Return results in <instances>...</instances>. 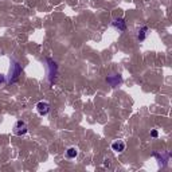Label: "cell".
Returning <instances> with one entry per match:
<instances>
[{
  "mask_svg": "<svg viewBox=\"0 0 172 172\" xmlns=\"http://www.w3.org/2000/svg\"><path fill=\"white\" fill-rule=\"evenodd\" d=\"M20 74H22L20 65L16 63V62H12V65H11V67H10V79H8V82L10 83L16 82L18 79H19V75Z\"/></svg>",
  "mask_w": 172,
  "mask_h": 172,
  "instance_id": "obj_1",
  "label": "cell"
},
{
  "mask_svg": "<svg viewBox=\"0 0 172 172\" xmlns=\"http://www.w3.org/2000/svg\"><path fill=\"white\" fill-rule=\"evenodd\" d=\"M27 124L24 121H18L15 124V126H14V133L16 134V136H23V134L27 133Z\"/></svg>",
  "mask_w": 172,
  "mask_h": 172,
  "instance_id": "obj_2",
  "label": "cell"
},
{
  "mask_svg": "<svg viewBox=\"0 0 172 172\" xmlns=\"http://www.w3.org/2000/svg\"><path fill=\"white\" fill-rule=\"evenodd\" d=\"M47 63H49V79H50V83H53L54 78L57 75V63L51 59H47Z\"/></svg>",
  "mask_w": 172,
  "mask_h": 172,
  "instance_id": "obj_3",
  "label": "cell"
},
{
  "mask_svg": "<svg viewBox=\"0 0 172 172\" xmlns=\"http://www.w3.org/2000/svg\"><path fill=\"white\" fill-rule=\"evenodd\" d=\"M36 110H38V113L41 116H45L47 114V113L50 112V105L49 102H45V101H41L36 104Z\"/></svg>",
  "mask_w": 172,
  "mask_h": 172,
  "instance_id": "obj_4",
  "label": "cell"
},
{
  "mask_svg": "<svg viewBox=\"0 0 172 172\" xmlns=\"http://www.w3.org/2000/svg\"><path fill=\"white\" fill-rule=\"evenodd\" d=\"M106 81H108V83H109V85H110L112 87H116L120 82H121V75H120V74H113V75H109Z\"/></svg>",
  "mask_w": 172,
  "mask_h": 172,
  "instance_id": "obj_5",
  "label": "cell"
},
{
  "mask_svg": "<svg viewBox=\"0 0 172 172\" xmlns=\"http://www.w3.org/2000/svg\"><path fill=\"white\" fill-rule=\"evenodd\" d=\"M112 149L114 152H122L125 151V142H124L122 140H117L112 144Z\"/></svg>",
  "mask_w": 172,
  "mask_h": 172,
  "instance_id": "obj_6",
  "label": "cell"
},
{
  "mask_svg": "<svg viewBox=\"0 0 172 172\" xmlns=\"http://www.w3.org/2000/svg\"><path fill=\"white\" fill-rule=\"evenodd\" d=\"M113 27H116L117 30H120V31H124L125 30V22H124V19H116L114 22H113Z\"/></svg>",
  "mask_w": 172,
  "mask_h": 172,
  "instance_id": "obj_7",
  "label": "cell"
},
{
  "mask_svg": "<svg viewBox=\"0 0 172 172\" xmlns=\"http://www.w3.org/2000/svg\"><path fill=\"white\" fill-rule=\"evenodd\" d=\"M66 155H67V157H70V159H74V157H77V155H78V149L71 147L67 149V152H66Z\"/></svg>",
  "mask_w": 172,
  "mask_h": 172,
  "instance_id": "obj_8",
  "label": "cell"
},
{
  "mask_svg": "<svg viewBox=\"0 0 172 172\" xmlns=\"http://www.w3.org/2000/svg\"><path fill=\"white\" fill-rule=\"evenodd\" d=\"M147 31H148L147 27H142L141 30L138 31V35H137L138 41H144V39H145V35H147Z\"/></svg>",
  "mask_w": 172,
  "mask_h": 172,
  "instance_id": "obj_9",
  "label": "cell"
},
{
  "mask_svg": "<svg viewBox=\"0 0 172 172\" xmlns=\"http://www.w3.org/2000/svg\"><path fill=\"white\" fill-rule=\"evenodd\" d=\"M151 134H152L153 137H157V134H159V133H157V130H156V129H153V130L151 132Z\"/></svg>",
  "mask_w": 172,
  "mask_h": 172,
  "instance_id": "obj_10",
  "label": "cell"
},
{
  "mask_svg": "<svg viewBox=\"0 0 172 172\" xmlns=\"http://www.w3.org/2000/svg\"><path fill=\"white\" fill-rule=\"evenodd\" d=\"M2 82H4V75L0 74V83H2Z\"/></svg>",
  "mask_w": 172,
  "mask_h": 172,
  "instance_id": "obj_11",
  "label": "cell"
}]
</instances>
